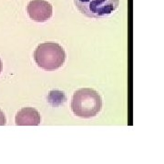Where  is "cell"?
<instances>
[{
	"instance_id": "cell-1",
	"label": "cell",
	"mask_w": 164,
	"mask_h": 164,
	"mask_svg": "<svg viewBox=\"0 0 164 164\" xmlns=\"http://www.w3.org/2000/svg\"><path fill=\"white\" fill-rule=\"evenodd\" d=\"M102 109V98L93 88L85 87L75 91L71 109L73 113L80 118H92L98 115Z\"/></svg>"
},
{
	"instance_id": "cell-2",
	"label": "cell",
	"mask_w": 164,
	"mask_h": 164,
	"mask_svg": "<svg viewBox=\"0 0 164 164\" xmlns=\"http://www.w3.org/2000/svg\"><path fill=\"white\" fill-rule=\"evenodd\" d=\"M34 60L37 67L45 70L58 69L66 61L65 49L57 42H44L36 47Z\"/></svg>"
},
{
	"instance_id": "cell-3",
	"label": "cell",
	"mask_w": 164,
	"mask_h": 164,
	"mask_svg": "<svg viewBox=\"0 0 164 164\" xmlns=\"http://www.w3.org/2000/svg\"><path fill=\"white\" fill-rule=\"evenodd\" d=\"M82 15L89 18H103L110 16L120 6V0H74Z\"/></svg>"
},
{
	"instance_id": "cell-4",
	"label": "cell",
	"mask_w": 164,
	"mask_h": 164,
	"mask_svg": "<svg viewBox=\"0 0 164 164\" xmlns=\"http://www.w3.org/2000/svg\"><path fill=\"white\" fill-rule=\"evenodd\" d=\"M27 14L33 21L43 23L51 18L53 7L47 0H30L27 4Z\"/></svg>"
},
{
	"instance_id": "cell-5",
	"label": "cell",
	"mask_w": 164,
	"mask_h": 164,
	"mask_svg": "<svg viewBox=\"0 0 164 164\" xmlns=\"http://www.w3.org/2000/svg\"><path fill=\"white\" fill-rule=\"evenodd\" d=\"M15 121L17 126H37L41 122V116L36 109L26 107L18 110Z\"/></svg>"
},
{
	"instance_id": "cell-6",
	"label": "cell",
	"mask_w": 164,
	"mask_h": 164,
	"mask_svg": "<svg viewBox=\"0 0 164 164\" xmlns=\"http://www.w3.org/2000/svg\"><path fill=\"white\" fill-rule=\"evenodd\" d=\"M67 100L65 93L61 90L54 89L51 90L47 95V102L52 107H59L63 105Z\"/></svg>"
},
{
	"instance_id": "cell-7",
	"label": "cell",
	"mask_w": 164,
	"mask_h": 164,
	"mask_svg": "<svg viewBox=\"0 0 164 164\" xmlns=\"http://www.w3.org/2000/svg\"><path fill=\"white\" fill-rule=\"evenodd\" d=\"M7 123V119H6V115L3 112V110L0 109V126H4Z\"/></svg>"
},
{
	"instance_id": "cell-8",
	"label": "cell",
	"mask_w": 164,
	"mask_h": 164,
	"mask_svg": "<svg viewBox=\"0 0 164 164\" xmlns=\"http://www.w3.org/2000/svg\"><path fill=\"white\" fill-rule=\"evenodd\" d=\"M2 69H3V63H2V60L0 58V73L2 72Z\"/></svg>"
}]
</instances>
